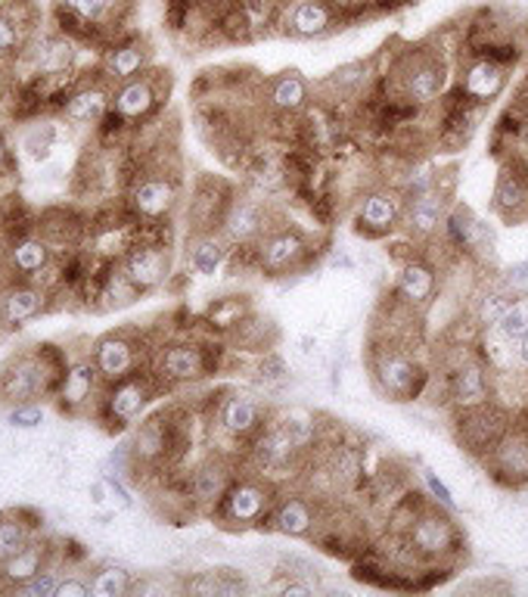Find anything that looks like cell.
<instances>
[{
  "label": "cell",
  "instance_id": "cell-1",
  "mask_svg": "<svg viewBox=\"0 0 528 597\" xmlns=\"http://www.w3.org/2000/svg\"><path fill=\"white\" fill-rule=\"evenodd\" d=\"M227 346L225 336H174L159 343L152 352L150 370L159 380L162 389H174V386H196L221 374L227 367Z\"/></svg>",
  "mask_w": 528,
  "mask_h": 597
},
{
  "label": "cell",
  "instance_id": "cell-2",
  "mask_svg": "<svg viewBox=\"0 0 528 597\" xmlns=\"http://www.w3.org/2000/svg\"><path fill=\"white\" fill-rule=\"evenodd\" d=\"M66 367H69V358L62 348L50 346V343L25 348L0 367V402L13 407L22 402L54 399Z\"/></svg>",
  "mask_w": 528,
  "mask_h": 597
},
{
  "label": "cell",
  "instance_id": "cell-3",
  "mask_svg": "<svg viewBox=\"0 0 528 597\" xmlns=\"http://www.w3.org/2000/svg\"><path fill=\"white\" fill-rule=\"evenodd\" d=\"M367 367H370V380L377 386V392L389 402L423 399L433 380V370L420 361L414 346L379 340V336H370Z\"/></svg>",
  "mask_w": 528,
  "mask_h": 597
},
{
  "label": "cell",
  "instance_id": "cell-4",
  "mask_svg": "<svg viewBox=\"0 0 528 597\" xmlns=\"http://www.w3.org/2000/svg\"><path fill=\"white\" fill-rule=\"evenodd\" d=\"M277 495H280L277 482L264 480L262 473L245 470V473L233 477V482L227 485V492L221 495V502L211 507V514L225 529H237V532L264 529Z\"/></svg>",
  "mask_w": 528,
  "mask_h": 597
},
{
  "label": "cell",
  "instance_id": "cell-5",
  "mask_svg": "<svg viewBox=\"0 0 528 597\" xmlns=\"http://www.w3.org/2000/svg\"><path fill=\"white\" fill-rule=\"evenodd\" d=\"M404 536H408L416 558L423 560V563L457 566L460 558L467 554V539H463L460 526L454 523L448 507H441L438 502L426 504L411 520V526L404 529Z\"/></svg>",
  "mask_w": 528,
  "mask_h": 597
},
{
  "label": "cell",
  "instance_id": "cell-6",
  "mask_svg": "<svg viewBox=\"0 0 528 597\" xmlns=\"http://www.w3.org/2000/svg\"><path fill=\"white\" fill-rule=\"evenodd\" d=\"M162 392L159 380L152 377V370H137L131 377L118 380V383H106L100 392V402H96L94 414L96 421L103 424V429L118 433V429H128L144 417V411L150 407V402Z\"/></svg>",
  "mask_w": 528,
  "mask_h": 597
},
{
  "label": "cell",
  "instance_id": "cell-7",
  "mask_svg": "<svg viewBox=\"0 0 528 597\" xmlns=\"http://www.w3.org/2000/svg\"><path fill=\"white\" fill-rule=\"evenodd\" d=\"M271 414H274V407L267 405L262 395L245 392V389H221V399H215L208 421L227 443L240 448V463H243V448L267 426Z\"/></svg>",
  "mask_w": 528,
  "mask_h": 597
},
{
  "label": "cell",
  "instance_id": "cell-8",
  "mask_svg": "<svg viewBox=\"0 0 528 597\" xmlns=\"http://www.w3.org/2000/svg\"><path fill=\"white\" fill-rule=\"evenodd\" d=\"M321 252L314 246L311 233L299 225L280 221L259 240V259H262L264 277H286V274H302L311 265H318Z\"/></svg>",
  "mask_w": 528,
  "mask_h": 597
},
{
  "label": "cell",
  "instance_id": "cell-9",
  "mask_svg": "<svg viewBox=\"0 0 528 597\" xmlns=\"http://www.w3.org/2000/svg\"><path fill=\"white\" fill-rule=\"evenodd\" d=\"M451 361H445V377H441V395L445 405L454 411L485 405L494 399V374L482 365L475 348H454Z\"/></svg>",
  "mask_w": 528,
  "mask_h": 597
},
{
  "label": "cell",
  "instance_id": "cell-10",
  "mask_svg": "<svg viewBox=\"0 0 528 597\" xmlns=\"http://www.w3.org/2000/svg\"><path fill=\"white\" fill-rule=\"evenodd\" d=\"M509 424H513V414L494 399L485 402V405L454 411L451 414L454 439L475 461H482L491 448L501 443V436L507 433Z\"/></svg>",
  "mask_w": 528,
  "mask_h": 597
},
{
  "label": "cell",
  "instance_id": "cell-11",
  "mask_svg": "<svg viewBox=\"0 0 528 597\" xmlns=\"http://www.w3.org/2000/svg\"><path fill=\"white\" fill-rule=\"evenodd\" d=\"M152 352H156V346H147L144 336L128 333V330H115V333H106L96 340L91 346V358H94L103 383H118L137 370H147L152 361Z\"/></svg>",
  "mask_w": 528,
  "mask_h": 597
},
{
  "label": "cell",
  "instance_id": "cell-12",
  "mask_svg": "<svg viewBox=\"0 0 528 597\" xmlns=\"http://www.w3.org/2000/svg\"><path fill=\"white\" fill-rule=\"evenodd\" d=\"M125 206L134 218L162 221L171 218L181 206V174L169 169H147L134 177V184L125 191Z\"/></svg>",
  "mask_w": 528,
  "mask_h": 597
},
{
  "label": "cell",
  "instance_id": "cell-13",
  "mask_svg": "<svg viewBox=\"0 0 528 597\" xmlns=\"http://www.w3.org/2000/svg\"><path fill=\"white\" fill-rule=\"evenodd\" d=\"M482 467L504 489H528V411L513 414V424L482 458Z\"/></svg>",
  "mask_w": 528,
  "mask_h": 597
},
{
  "label": "cell",
  "instance_id": "cell-14",
  "mask_svg": "<svg viewBox=\"0 0 528 597\" xmlns=\"http://www.w3.org/2000/svg\"><path fill=\"white\" fill-rule=\"evenodd\" d=\"M284 218L274 209V199L252 191H237L225 215L221 233L227 237V243H259L264 233Z\"/></svg>",
  "mask_w": 528,
  "mask_h": 597
},
{
  "label": "cell",
  "instance_id": "cell-15",
  "mask_svg": "<svg viewBox=\"0 0 528 597\" xmlns=\"http://www.w3.org/2000/svg\"><path fill=\"white\" fill-rule=\"evenodd\" d=\"M401 215H404V193L398 184L367 187L358 199L355 231L367 240H386L401 231Z\"/></svg>",
  "mask_w": 528,
  "mask_h": 597
},
{
  "label": "cell",
  "instance_id": "cell-16",
  "mask_svg": "<svg viewBox=\"0 0 528 597\" xmlns=\"http://www.w3.org/2000/svg\"><path fill=\"white\" fill-rule=\"evenodd\" d=\"M323 517V502L311 492H299V489H280L274 510L264 523V529L271 532H280L289 539H311L318 532Z\"/></svg>",
  "mask_w": 528,
  "mask_h": 597
},
{
  "label": "cell",
  "instance_id": "cell-17",
  "mask_svg": "<svg viewBox=\"0 0 528 597\" xmlns=\"http://www.w3.org/2000/svg\"><path fill=\"white\" fill-rule=\"evenodd\" d=\"M103 377H100V370H96L94 358H91V352L88 355H78L69 361L66 367V374H62V380H59L57 395H54V402L62 414H69V417H78V414H88V411H94L96 402H100V392H103Z\"/></svg>",
  "mask_w": 528,
  "mask_h": 597
},
{
  "label": "cell",
  "instance_id": "cell-18",
  "mask_svg": "<svg viewBox=\"0 0 528 597\" xmlns=\"http://www.w3.org/2000/svg\"><path fill=\"white\" fill-rule=\"evenodd\" d=\"M237 196V187L225 181V177H211V174H203L193 187V196H190V237L193 233H221V225H225V215L230 209Z\"/></svg>",
  "mask_w": 528,
  "mask_h": 597
},
{
  "label": "cell",
  "instance_id": "cell-19",
  "mask_svg": "<svg viewBox=\"0 0 528 597\" xmlns=\"http://www.w3.org/2000/svg\"><path fill=\"white\" fill-rule=\"evenodd\" d=\"M451 213L448 196L441 191L420 193V196H404V215H401V231L408 240H414L423 250L445 231V218Z\"/></svg>",
  "mask_w": 528,
  "mask_h": 597
},
{
  "label": "cell",
  "instance_id": "cell-20",
  "mask_svg": "<svg viewBox=\"0 0 528 597\" xmlns=\"http://www.w3.org/2000/svg\"><path fill=\"white\" fill-rule=\"evenodd\" d=\"M57 265V250L44 233H25L20 240H10L3 250V268L10 280H41Z\"/></svg>",
  "mask_w": 528,
  "mask_h": 597
},
{
  "label": "cell",
  "instance_id": "cell-21",
  "mask_svg": "<svg viewBox=\"0 0 528 597\" xmlns=\"http://www.w3.org/2000/svg\"><path fill=\"white\" fill-rule=\"evenodd\" d=\"M118 268L137 292H150L171 277V246L131 243L118 259Z\"/></svg>",
  "mask_w": 528,
  "mask_h": 597
},
{
  "label": "cell",
  "instance_id": "cell-22",
  "mask_svg": "<svg viewBox=\"0 0 528 597\" xmlns=\"http://www.w3.org/2000/svg\"><path fill=\"white\" fill-rule=\"evenodd\" d=\"M50 306V289L38 280H7L0 287V324L3 330H20L35 321Z\"/></svg>",
  "mask_w": 528,
  "mask_h": 597
},
{
  "label": "cell",
  "instance_id": "cell-23",
  "mask_svg": "<svg viewBox=\"0 0 528 597\" xmlns=\"http://www.w3.org/2000/svg\"><path fill=\"white\" fill-rule=\"evenodd\" d=\"M445 84H448V69L441 59L420 57L401 69V96L420 110L438 103L445 94Z\"/></svg>",
  "mask_w": 528,
  "mask_h": 597
},
{
  "label": "cell",
  "instance_id": "cell-24",
  "mask_svg": "<svg viewBox=\"0 0 528 597\" xmlns=\"http://www.w3.org/2000/svg\"><path fill=\"white\" fill-rule=\"evenodd\" d=\"M54 551L57 548L41 536L25 541L13 558L0 563V592H20L22 585H28L32 578L41 576L54 563Z\"/></svg>",
  "mask_w": 528,
  "mask_h": 597
},
{
  "label": "cell",
  "instance_id": "cell-25",
  "mask_svg": "<svg viewBox=\"0 0 528 597\" xmlns=\"http://www.w3.org/2000/svg\"><path fill=\"white\" fill-rule=\"evenodd\" d=\"M340 10L333 0H292L284 13V32L292 38H323L340 25Z\"/></svg>",
  "mask_w": 528,
  "mask_h": 597
},
{
  "label": "cell",
  "instance_id": "cell-26",
  "mask_svg": "<svg viewBox=\"0 0 528 597\" xmlns=\"http://www.w3.org/2000/svg\"><path fill=\"white\" fill-rule=\"evenodd\" d=\"M395 289L408 306H414L416 311H426L438 299V265H433V259H426L423 252L401 262Z\"/></svg>",
  "mask_w": 528,
  "mask_h": 597
},
{
  "label": "cell",
  "instance_id": "cell-27",
  "mask_svg": "<svg viewBox=\"0 0 528 597\" xmlns=\"http://www.w3.org/2000/svg\"><path fill=\"white\" fill-rule=\"evenodd\" d=\"M441 240L451 246V252L463 262H482L485 259V250H489V231L485 225L470 213V209H451L448 218H445V231H441Z\"/></svg>",
  "mask_w": 528,
  "mask_h": 597
},
{
  "label": "cell",
  "instance_id": "cell-28",
  "mask_svg": "<svg viewBox=\"0 0 528 597\" xmlns=\"http://www.w3.org/2000/svg\"><path fill=\"white\" fill-rule=\"evenodd\" d=\"M110 110L125 118L131 128L137 122H147L159 110V94L152 78L140 72L128 81H118V88L110 94Z\"/></svg>",
  "mask_w": 528,
  "mask_h": 597
},
{
  "label": "cell",
  "instance_id": "cell-29",
  "mask_svg": "<svg viewBox=\"0 0 528 597\" xmlns=\"http://www.w3.org/2000/svg\"><path fill=\"white\" fill-rule=\"evenodd\" d=\"M507 88V66L494 62V59L475 57L467 66V72L460 78V91L475 100L479 106L491 103L494 96H501V91Z\"/></svg>",
  "mask_w": 528,
  "mask_h": 597
},
{
  "label": "cell",
  "instance_id": "cell-30",
  "mask_svg": "<svg viewBox=\"0 0 528 597\" xmlns=\"http://www.w3.org/2000/svg\"><path fill=\"white\" fill-rule=\"evenodd\" d=\"M308 96H311V88H308L302 72H296V69L280 72L271 81V88H267V103L280 116H299V113H305L308 110Z\"/></svg>",
  "mask_w": 528,
  "mask_h": 597
},
{
  "label": "cell",
  "instance_id": "cell-31",
  "mask_svg": "<svg viewBox=\"0 0 528 597\" xmlns=\"http://www.w3.org/2000/svg\"><path fill=\"white\" fill-rule=\"evenodd\" d=\"M475 355L482 358V365L489 367L491 374H513V370H519V343L507 340L497 328L482 330V336L475 343Z\"/></svg>",
  "mask_w": 528,
  "mask_h": 597
},
{
  "label": "cell",
  "instance_id": "cell-32",
  "mask_svg": "<svg viewBox=\"0 0 528 597\" xmlns=\"http://www.w3.org/2000/svg\"><path fill=\"white\" fill-rule=\"evenodd\" d=\"M110 113V91L100 88V84H88V88H78L69 94L66 106H62V116L72 125H100V118Z\"/></svg>",
  "mask_w": 528,
  "mask_h": 597
},
{
  "label": "cell",
  "instance_id": "cell-33",
  "mask_svg": "<svg viewBox=\"0 0 528 597\" xmlns=\"http://www.w3.org/2000/svg\"><path fill=\"white\" fill-rule=\"evenodd\" d=\"M227 252H230V243H227L225 233H193L187 243L190 268L196 274L215 277L218 271L225 268Z\"/></svg>",
  "mask_w": 528,
  "mask_h": 597
},
{
  "label": "cell",
  "instance_id": "cell-34",
  "mask_svg": "<svg viewBox=\"0 0 528 597\" xmlns=\"http://www.w3.org/2000/svg\"><path fill=\"white\" fill-rule=\"evenodd\" d=\"M274 343H277V330H274L271 321H264L262 314H255V311L245 321H240V328L227 333V346L243 348V352H259V355L271 352Z\"/></svg>",
  "mask_w": 528,
  "mask_h": 597
},
{
  "label": "cell",
  "instance_id": "cell-35",
  "mask_svg": "<svg viewBox=\"0 0 528 597\" xmlns=\"http://www.w3.org/2000/svg\"><path fill=\"white\" fill-rule=\"evenodd\" d=\"M249 314H252L249 296H221L206 309L203 324L211 330V336H225L227 340V333L240 328V321H245Z\"/></svg>",
  "mask_w": 528,
  "mask_h": 597
},
{
  "label": "cell",
  "instance_id": "cell-36",
  "mask_svg": "<svg viewBox=\"0 0 528 597\" xmlns=\"http://www.w3.org/2000/svg\"><path fill=\"white\" fill-rule=\"evenodd\" d=\"M184 592L193 595H245L249 592V582L240 570H206V573H196L193 578L184 582Z\"/></svg>",
  "mask_w": 528,
  "mask_h": 597
},
{
  "label": "cell",
  "instance_id": "cell-37",
  "mask_svg": "<svg viewBox=\"0 0 528 597\" xmlns=\"http://www.w3.org/2000/svg\"><path fill=\"white\" fill-rule=\"evenodd\" d=\"M35 536H38V526L32 523V514H25V510L0 514V563L13 558L22 544L32 541Z\"/></svg>",
  "mask_w": 528,
  "mask_h": 597
},
{
  "label": "cell",
  "instance_id": "cell-38",
  "mask_svg": "<svg viewBox=\"0 0 528 597\" xmlns=\"http://www.w3.org/2000/svg\"><path fill=\"white\" fill-rule=\"evenodd\" d=\"M144 69H147V50L140 44H118L103 57V76L110 81H128Z\"/></svg>",
  "mask_w": 528,
  "mask_h": 597
},
{
  "label": "cell",
  "instance_id": "cell-39",
  "mask_svg": "<svg viewBox=\"0 0 528 597\" xmlns=\"http://www.w3.org/2000/svg\"><path fill=\"white\" fill-rule=\"evenodd\" d=\"M513 292L507 287H485L479 289L475 302H472V318L479 321V328L489 330L501 324V318L507 314V309L513 306Z\"/></svg>",
  "mask_w": 528,
  "mask_h": 597
},
{
  "label": "cell",
  "instance_id": "cell-40",
  "mask_svg": "<svg viewBox=\"0 0 528 597\" xmlns=\"http://www.w3.org/2000/svg\"><path fill=\"white\" fill-rule=\"evenodd\" d=\"M91 582V595L94 597H125L134 592V573L125 570V566H115V563H103L96 566L94 576L88 578Z\"/></svg>",
  "mask_w": 528,
  "mask_h": 597
},
{
  "label": "cell",
  "instance_id": "cell-41",
  "mask_svg": "<svg viewBox=\"0 0 528 597\" xmlns=\"http://www.w3.org/2000/svg\"><path fill=\"white\" fill-rule=\"evenodd\" d=\"M367 81H370V66L367 62H348V66H342L326 78V88L336 96H355L367 88Z\"/></svg>",
  "mask_w": 528,
  "mask_h": 597
},
{
  "label": "cell",
  "instance_id": "cell-42",
  "mask_svg": "<svg viewBox=\"0 0 528 597\" xmlns=\"http://www.w3.org/2000/svg\"><path fill=\"white\" fill-rule=\"evenodd\" d=\"M115 3H118V0H57L59 10L72 13L76 20H81L84 25H91V28L100 25V22L113 13Z\"/></svg>",
  "mask_w": 528,
  "mask_h": 597
},
{
  "label": "cell",
  "instance_id": "cell-43",
  "mask_svg": "<svg viewBox=\"0 0 528 597\" xmlns=\"http://www.w3.org/2000/svg\"><path fill=\"white\" fill-rule=\"evenodd\" d=\"M76 57V50H72V44L62 38H50L44 41V50H38V66L44 76H59V72H66V66L72 62Z\"/></svg>",
  "mask_w": 528,
  "mask_h": 597
},
{
  "label": "cell",
  "instance_id": "cell-44",
  "mask_svg": "<svg viewBox=\"0 0 528 597\" xmlns=\"http://www.w3.org/2000/svg\"><path fill=\"white\" fill-rule=\"evenodd\" d=\"M497 330H501L507 340H513V343H519V340L526 336L528 333V296H516V299H513V306H509L507 314L501 318Z\"/></svg>",
  "mask_w": 528,
  "mask_h": 597
},
{
  "label": "cell",
  "instance_id": "cell-45",
  "mask_svg": "<svg viewBox=\"0 0 528 597\" xmlns=\"http://www.w3.org/2000/svg\"><path fill=\"white\" fill-rule=\"evenodd\" d=\"M286 377H289V367L286 361L271 348V352H264L262 358H259V367H255V380L262 386H280L286 383Z\"/></svg>",
  "mask_w": 528,
  "mask_h": 597
},
{
  "label": "cell",
  "instance_id": "cell-46",
  "mask_svg": "<svg viewBox=\"0 0 528 597\" xmlns=\"http://www.w3.org/2000/svg\"><path fill=\"white\" fill-rule=\"evenodd\" d=\"M22 44H25V25L10 13H0V59L20 54Z\"/></svg>",
  "mask_w": 528,
  "mask_h": 597
},
{
  "label": "cell",
  "instance_id": "cell-47",
  "mask_svg": "<svg viewBox=\"0 0 528 597\" xmlns=\"http://www.w3.org/2000/svg\"><path fill=\"white\" fill-rule=\"evenodd\" d=\"M54 137H57L54 125H32V128L25 131L22 147L35 156V159H47V156H50V150H54Z\"/></svg>",
  "mask_w": 528,
  "mask_h": 597
},
{
  "label": "cell",
  "instance_id": "cell-48",
  "mask_svg": "<svg viewBox=\"0 0 528 597\" xmlns=\"http://www.w3.org/2000/svg\"><path fill=\"white\" fill-rule=\"evenodd\" d=\"M59 578H62V573H59L57 566L50 563L41 576H35L28 585H22L16 595H25V597H54L59 588Z\"/></svg>",
  "mask_w": 528,
  "mask_h": 597
},
{
  "label": "cell",
  "instance_id": "cell-49",
  "mask_svg": "<svg viewBox=\"0 0 528 597\" xmlns=\"http://www.w3.org/2000/svg\"><path fill=\"white\" fill-rule=\"evenodd\" d=\"M7 421L20 429H35L44 421V407L38 402H22V405H13L7 411Z\"/></svg>",
  "mask_w": 528,
  "mask_h": 597
},
{
  "label": "cell",
  "instance_id": "cell-50",
  "mask_svg": "<svg viewBox=\"0 0 528 597\" xmlns=\"http://www.w3.org/2000/svg\"><path fill=\"white\" fill-rule=\"evenodd\" d=\"M267 592H274V595H311V585L299 582L292 573H277V578L267 585Z\"/></svg>",
  "mask_w": 528,
  "mask_h": 597
},
{
  "label": "cell",
  "instance_id": "cell-51",
  "mask_svg": "<svg viewBox=\"0 0 528 597\" xmlns=\"http://www.w3.org/2000/svg\"><path fill=\"white\" fill-rule=\"evenodd\" d=\"M423 480H426V489H429V495H433V502H438L441 507H448L454 510V498H451V489L445 485V482L435 477L433 470H423Z\"/></svg>",
  "mask_w": 528,
  "mask_h": 597
},
{
  "label": "cell",
  "instance_id": "cell-52",
  "mask_svg": "<svg viewBox=\"0 0 528 597\" xmlns=\"http://www.w3.org/2000/svg\"><path fill=\"white\" fill-rule=\"evenodd\" d=\"M54 597H91V582L81 576H62Z\"/></svg>",
  "mask_w": 528,
  "mask_h": 597
},
{
  "label": "cell",
  "instance_id": "cell-53",
  "mask_svg": "<svg viewBox=\"0 0 528 597\" xmlns=\"http://www.w3.org/2000/svg\"><path fill=\"white\" fill-rule=\"evenodd\" d=\"M13 177H16V159H13L10 143L0 135V181H13Z\"/></svg>",
  "mask_w": 528,
  "mask_h": 597
},
{
  "label": "cell",
  "instance_id": "cell-54",
  "mask_svg": "<svg viewBox=\"0 0 528 597\" xmlns=\"http://www.w3.org/2000/svg\"><path fill=\"white\" fill-rule=\"evenodd\" d=\"M519 370L528 374V333L519 340Z\"/></svg>",
  "mask_w": 528,
  "mask_h": 597
},
{
  "label": "cell",
  "instance_id": "cell-55",
  "mask_svg": "<svg viewBox=\"0 0 528 597\" xmlns=\"http://www.w3.org/2000/svg\"><path fill=\"white\" fill-rule=\"evenodd\" d=\"M528 277V262L526 265H516V268L509 271V284H519V280H526Z\"/></svg>",
  "mask_w": 528,
  "mask_h": 597
},
{
  "label": "cell",
  "instance_id": "cell-56",
  "mask_svg": "<svg viewBox=\"0 0 528 597\" xmlns=\"http://www.w3.org/2000/svg\"><path fill=\"white\" fill-rule=\"evenodd\" d=\"M7 91V72H3V66H0V96Z\"/></svg>",
  "mask_w": 528,
  "mask_h": 597
},
{
  "label": "cell",
  "instance_id": "cell-57",
  "mask_svg": "<svg viewBox=\"0 0 528 597\" xmlns=\"http://www.w3.org/2000/svg\"><path fill=\"white\" fill-rule=\"evenodd\" d=\"M0 330H3V324H0Z\"/></svg>",
  "mask_w": 528,
  "mask_h": 597
}]
</instances>
